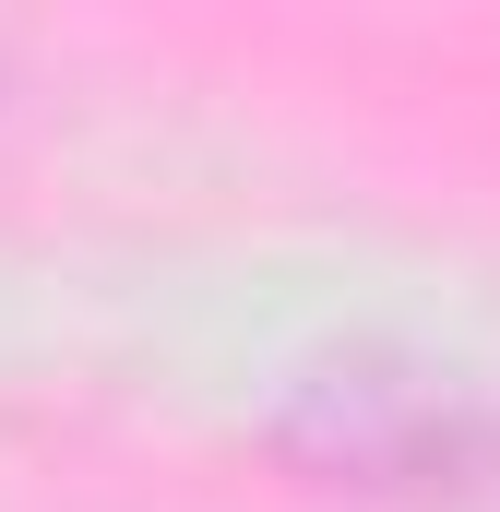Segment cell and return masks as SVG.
I'll return each mask as SVG.
<instances>
[]
</instances>
